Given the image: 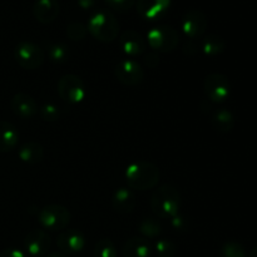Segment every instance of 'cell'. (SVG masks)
I'll list each match as a JSON object with an SVG mask.
<instances>
[{"mask_svg":"<svg viewBox=\"0 0 257 257\" xmlns=\"http://www.w3.org/2000/svg\"><path fill=\"white\" fill-rule=\"evenodd\" d=\"M57 246L65 255L82 252L85 247V237L78 230H65L58 235Z\"/></svg>","mask_w":257,"mask_h":257,"instance_id":"cell-12","label":"cell"},{"mask_svg":"<svg viewBox=\"0 0 257 257\" xmlns=\"http://www.w3.org/2000/svg\"><path fill=\"white\" fill-rule=\"evenodd\" d=\"M48 57L52 60L53 63H57V64H60V63L67 62L68 57H69V50L62 43H50L48 45Z\"/></svg>","mask_w":257,"mask_h":257,"instance_id":"cell-24","label":"cell"},{"mask_svg":"<svg viewBox=\"0 0 257 257\" xmlns=\"http://www.w3.org/2000/svg\"><path fill=\"white\" fill-rule=\"evenodd\" d=\"M38 221L44 230L63 231L68 227L72 215L69 210L62 205H48L38 212Z\"/></svg>","mask_w":257,"mask_h":257,"instance_id":"cell-5","label":"cell"},{"mask_svg":"<svg viewBox=\"0 0 257 257\" xmlns=\"http://www.w3.org/2000/svg\"><path fill=\"white\" fill-rule=\"evenodd\" d=\"M171 226L177 232H183V231L188 230V221L183 216L177 215L171 218Z\"/></svg>","mask_w":257,"mask_h":257,"instance_id":"cell-31","label":"cell"},{"mask_svg":"<svg viewBox=\"0 0 257 257\" xmlns=\"http://www.w3.org/2000/svg\"><path fill=\"white\" fill-rule=\"evenodd\" d=\"M58 94L64 102L78 104L84 100L87 89L82 78L75 74H65L58 82Z\"/></svg>","mask_w":257,"mask_h":257,"instance_id":"cell-7","label":"cell"},{"mask_svg":"<svg viewBox=\"0 0 257 257\" xmlns=\"http://www.w3.org/2000/svg\"><path fill=\"white\" fill-rule=\"evenodd\" d=\"M128 187L136 191H148L155 188L160 181V170L150 161L132 162L124 172Z\"/></svg>","mask_w":257,"mask_h":257,"instance_id":"cell-1","label":"cell"},{"mask_svg":"<svg viewBox=\"0 0 257 257\" xmlns=\"http://www.w3.org/2000/svg\"><path fill=\"white\" fill-rule=\"evenodd\" d=\"M18 156H19L20 161L27 165H38L44 158V148L39 142L29 141L19 148Z\"/></svg>","mask_w":257,"mask_h":257,"instance_id":"cell-20","label":"cell"},{"mask_svg":"<svg viewBox=\"0 0 257 257\" xmlns=\"http://www.w3.org/2000/svg\"><path fill=\"white\" fill-rule=\"evenodd\" d=\"M248 257H257V246H255V247L251 250L250 255H248Z\"/></svg>","mask_w":257,"mask_h":257,"instance_id":"cell-37","label":"cell"},{"mask_svg":"<svg viewBox=\"0 0 257 257\" xmlns=\"http://www.w3.org/2000/svg\"><path fill=\"white\" fill-rule=\"evenodd\" d=\"M182 52L183 54L188 55V57H193V55H196L198 53L197 43H196L193 39H188L187 42L185 43V45H183Z\"/></svg>","mask_w":257,"mask_h":257,"instance_id":"cell-32","label":"cell"},{"mask_svg":"<svg viewBox=\"0 0 257 257\" xmlns=\"http://www.w3.org/2000/svg\"><path fill=\"white\" fill-rule=\"evenodd\" d=\"M171 0H137V12L143 19L156 20L170 9Z\"/></svg>","mask_w":257,"mask_h":257,"instance_id":"cell-15","label":"cell"},{"mask_svg":"<svg viewBox=\"0 0 257 257\" xmlns=\"http://www.w3.org/2000/svg\"><path fill=\"white\" fill-rule=\"evenodd\" d=\"M14 58L18 64L28 70H35L43 65L45 60L44 50L32 42H20L14 49Z\"/></svg>","mask_w":257,"mask_h":257,"instance_id":"cell-6","label":"cell"},{"mask_svg":"<svg viewBox=\"0 0 257 257\" xmlns=\"http://www.w3.org/2000/svg\"><path fill=\"white\" fill-rule=\"evenodd\" d=\"M155 251L158 257H175L177 252V247L175 243L170 240H158L155 245Z\"/></svg>","mask_w":257,"mask_h":257,"instance_id":"cell-28","label":"cell"},{"mask_svg":"<svg viewBox=\"0 0 257 257\" xmlns=\"http://www.w3.org/2000/svg\"><path fill=\"white\" fill-rule=\"evenodd\" d=\"M52 240L45 230H33L24 240L25 251L32 257H43L48 253Z\"/></svg>","mask_w":257,"mask_h":257,"instance_id":"cell-11","label":"cell"},{"mask_svg":"<svg viewBox=\"0 0 257 257\" xmlns=\"http://www.w3.org/2000/svg\"><path fill=\"white\" fill-rule=\"evenodd\" d=\"M108 7L119 13L128 12L136 4V0H105Z\"/></svg>","mask_w":257,"mask_h":257,"instance_id":"cell-30","label":"cell"},{"mask_svg":"<svg viewBox=\"0 0 257 257\" xmlns=\"http://www.w3.org/2000/svg\"><path fill=\"white\" fill-rule=\"evenodd\" d=\"M112 206L120 215L133 212L136 207V196L133 191L125 187L118 188L112 197Z\"/></svg>","mask_w":257,"mask_h":257,"instance_id":"cell-17","label":"cell"},{"mask_svg":"<svg viewBox=\"0 0 257 257\" xmlns=\"http://www.w3.org/2000/svg\"><path fill=\"white\" fill-rule=\"evenodd\" d=\"M60 7L58 0H35L33 5L34 18L42 24H50L58 18Z\"/></svg>","mask_w":257,"mask_h":257,"instance_id":"cell-16","label":"cell"},{"mask_svg":"<svg viewBox=\"0 0 257 257\" xmlns=\"http://www.w3.org/2000/svg\"><path fill=\"white\" fill-rule=\"evenodd\" d=\"M0 257H27V255L19 248L8 247L0 252Z\"/></svg>","mask_w":257,"mask_h":257,"instance_id":"cell-34","label":"cell"},{"mask_svg":"<svg viewBox=\"0 0 257 257\" xmlns=\"http://www.w3.org/2000/svg\"><path fill=\"white\" fill-rule=\"evenodd\" d=\"M94 257H117V248L109 238H102L98 241L93 251Z\"/></svg>","mask_w":257,"mask_h":257,"instance_id":"cell-25","label":"cell"},{"mask_svg":"<svg viewBox=\"0 0 257 257\" xmlns=\"http://www.w3.org/2000/svg\"><path fill=\"white\" fill-rule=\"evenodd\" d=\"M211 125L217 131L218 133H230L235 127V117L232 113L226 108L216 109L211 115Z\"/></svg>","mask_w":257,"mask_h":257,"instance_id":"cell-21","label":"cell"},{"mask_svg":"<svg viewBox=\"0 0 257 257\" xmlns=\"http://www.w3.org/2000/svg\"><path fill=\"white\" fill-rule=\"evenodd\" d=\"M19 141V132L13 123L0 120V153L14 150Z\"/></svg>","mask_w":257,"mask_h":257,"instance_id":"cell-19","label":"cell"},{"mask_svg":"<svg viewBox=\"0 0 257 257\" xmlns=\"http://www.w3.org/2000/svg\"><path fill=\"white\" fill-rule=\"evenodd\" d=\"M114 74L118 82L127 87H137L145 79L142 65L135 59H123L115 65Z\"/></svg>","mask_w":257,"mask_h":257,"instance_id":"cell-9","label":"cell"},{"mask_svg":"<svg viewBox=\"0 0 257 257\" xmlns=\"http://www.w3.org/2000/svg\"><path fill=\"white\" fill-rule=\"evenodd\" d=\"M201 49L208 57H216L225 52L226 42L217 34H208L201 42Z\"/></svg>","mask_w":257,"mask_h":257,"instance_id":"cell-22","label":"cell"},{"mask_svg":"<svg viewBox=\"0 0 257 257\" xmlns=\"http://www.w3.org/2000/svg\"><path fill=\"white\" fill-rule=\"evenodd\" d=\"M138 230L142 237L157 238L162 233V226L156 218H143L138 225Z\"/></svg>","mask_w":257,"mask_h":257,"instance_id":"cell-23","label":"cell"},{"mask_svg":"<svg viewBox=\"0 0 257 257\" xmlns=\"http://www.w3.org/2000/svg\"><path fill=\"white\" fill-rule=\"evenodd\" d=\"M40 117L45 120V122H55L59 119L60 117V110L53 103H45L42 107L39 108Z\"/></svg>","mask_w":257,"mask_h":257,"instance_id":"cell-29","label":"cell"},{"mask_svg":"<svg viewBox=\"0 0 257 257\" xmlns=\"http://www.w3.org/2000/svg\"><path fill=\"white\" fill-rule=\"evenodd\" d=\"M151 210L162 220H171L178 215L181 207V195L176 187L162 185L151 196Z\"/></svg>","mask_w":257,"mask_h":257,"instance_id":"cell-2","label":"cell"},{"mask_svg":"<svg viewBox=\"0 0 257 257\" xmlns=\"http://www.w3.org/2000/svg\"><path fill=\"white\" fill-rule=\"evenodd\" d=\"M95 2L97 0H78V4L83 9H89V8H92L95 4Z\"/></svg>","mask_w":257,"mask_h":257,"instance_id":"cell-35","label":"cell"},{"mask_svg":"<svg viewBox=\"0 0 257 257\" xmlns=\"http://www.w3.org/2000/svg\"><path fill=\"white\" fill-rule=\"evenodd\" d=\"M120 49L128 57H138L146 52V43L145 38L136 30H125L119 37Z\"/></svg>","mask_w":257,"mask_h":257,"instance_id":"cell-14","label":"cell"},{"mask_svg":"<svg viewBox=\"0 0 257 257\" xmlns=\"http://www.w3.org/2000/svg\"><path fill=\"white\" fill-rule=\"evenodd\" d=\"M87 29L98 42L112 43L119 34V23L108 10H98L90 15Z\"/></svg>","mask_w":257,"mask_h":257,"instance_id":"cell-3","label":"cell"},{"mask_svg":"<svg viewBox=\"0 0 257 257\" xmlns=\"http://www.w3.org/2000/svg\"><path fill=\"white\" fill-rule=\"evenodd\" d=\"M10 108L17 117L22 119H30L38 113V104L34 98L28 93H17L10 100Z\"/></svg>","mask_w":257,"mask_h":257,"instance_id":"cell-13","label":"cell"},{"mask_svg":"<svg viewBox=\"0 0 257 257\" xmlns=\"http://www.w3.org/2000/svg\"><path fill=\"white\" fill-rule=\"evenodd\" d=\"M87 25L83 24L82 22H70L67 25V35L73 42H80L87 37Z\"/></svg>","mask_w":257,"mask_h":257,"instance_id":"cell-27","label":"cell"},{"mask_svg":"<svg viewBox=\"0 0 257 257\" xmlns=\"http://www.w3.org/2000/svg\"><path fill=\"white\" fill-rule=\"evenodd\" d=\"M208 20L205 13L200 9H191L185 13L181 22V28L188 39H198L205 34Z\"/></svg>","mask_w":257,"mask_h":257,"instance_id":"cell-10","label":"cell"},{"mask_svg":"<svg viewBox=\"0 0 257 257\" xmlns=\"http://www.w3.org/2000/svg\"><path fill=\"white\" fill-rule=\"evenodd\" d=\"M220 253L221 257H247L245 247L236 241H227L223 243Z\"/></svg>","mask_w":257,"mask_h":257,"instance_id":"cell-26","label":"cell"},{"mask_svg":"<svg viewBox=\"0 0 257 257\" xmlns=\"http://www.w3.org/2000/svg\"><path fill=\"white\" fill-rule=\"evenodd\" d=\"M44 257H69L68 255H65V253H63V252H57V251H55V252H49V253H47V255H45Z\"/></svg>","mask_w":257,"mask_h":257,"instance_id":"cell-36","label":"cell"},{"mask_svg":"<svg viewBox=\"0 0 257 257\" xmlns=\"http://www.w3.org/2000/svg\"><path fill=\"white\" fill-rule=\"evenodd\" d=\"M147 42L155 52L171 53L178 47L180 35L171 25H157L147 33Z\"/></svg>","mask_w":257,"mask_h":257,"instance_id":"cell-4","label":"cell"},{"mask_svg":"<svg viewBox=\"0 0 257 257\" xmlns=\"http://www.w3.org/2000/svg\"><path fill=\"white\" fill-rule=\"evenodd\" d=\"M152 247L147 238L135 236L125 241L122 248L123 257H150Z\"/></svg>","mask_w":257,"mask_h":257,"instance_id":"cell-18","label":"cell"},{"mask_svg":"<svg viewBox=\"0 0 257 257\" xmlns=\"http://www.w3.org/2000/svg\"><path fill=\"white\" fill-rule=\"evenodd\" d=\"M145 64L147 65L148 68H156L158 64H160V57H158L157 53L151 52L148 54L145 55Z\"/></svg>","mask_w":257,"mask_h":257,"instance_id":"cell-33","label":"cell"},{"mask_svg":"<svg viewBox=\"0 0 257 257\" xmlns=\"http://www.w3.org/2000/svg\"><path fill=\"white\" fill-rule=\"evenodd\" d=\"M205 94L211 102L223 103L231 95V82L226 75L221 73H212L205 78L203 82Z\"/></svg>","mask_w":257,"mask_h":257,"instance_id":"cell-8","label":"cell"}]
</instances>
